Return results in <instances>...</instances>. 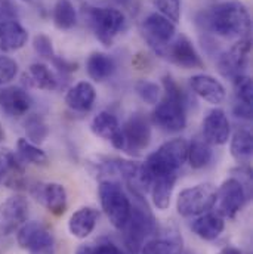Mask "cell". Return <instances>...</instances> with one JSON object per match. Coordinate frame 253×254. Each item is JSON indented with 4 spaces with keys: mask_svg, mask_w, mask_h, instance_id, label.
Here are the masks:
<instances>
[{
    "mask_svg": "<svg viewBox=\"0 0 253 254\" xmlns=\"http://www.w3.org/2000/svg\"><path fill=\"white\" fill-rule=\"evenodd\" d=\"M188 142L182 137H175L165 142L141 164L139 192L150 190V185L160 176L178 175V170L185 164Z\"/></svg>",
    "mask_w": 253,
    "mask_h": 254,
    "instance_id": "obj_2",
    "label": "cell"
},
{
    "mask_svg": "<svg viewBox=\"0 0 253 254\" xmlns=\"http://www.w3.org/2000/svg\"><path fill=\"white\" fill-rule=\"evenodd\" d=\"M16 18H18V10L13 6V3L10 0H0V22L16 19Z\"/></svg>",
    "mask_w": 253,
    "mask_h": 254,
    "instance_id": "obj_40",
    "label": "cell"
},
{
    "mask_svg": "<svg viewBox=\"0 0 253 254\" xmlns=\"http://www.w3.org/2000/svg\"><path fill=\"white\" fill-rule=\"evenodd\" d=\"M76 254H123L122 250L113 243H98V244H86L80 246Z\"/></svg>",
    "mask_w": 253,
    "mask_h": 254,
    "instance_id": "obj_38",
    "label": "cell"
},
{
    "mask_svg": "<svg viewBox=\"0 0 253 254\" xmlns=\"http://www.w3.org/2000/svg\"><path fill=\"white\" fill-rule=\"evenodd\" d=\"M28 216V201L22 195H12L0 202V237H7L21 225Z\"/></svg>",
    "mask_w": 253,
    "mask_h": 254,
    "instance_id": "obj_12",
    "label": "cell"
},
{
    "mask_svg": "<svg viewBox=\"0 0 253 254\" xmlns=\"http://www.w3.org/2000/svg\"><path fill=\"white\" fill-rule=\"evenodd\" d=\"M234 114L239 119L243 120H251L252 119V105H246V104H240L237 102L234 107Z\"/></svg>",
    "mask_w": 253,
    "mask_h": 254,
    "instance_id": "obj_42",
    "label": "cell"
},
{
    "mask_svg": "<svg viewBox=\"0 0 253 254\" xmlns=\"http://www.w3.org/2000/svg\"><path fill=\"white\" fill-rule=\"evenodd\" d=\"M252 49V42L249 37L240 39L230 49L222 52L216 60V68L221 75L227 78H236L242 75L249 63V55Z\"/></svg>",
    "mask_w": 253,
    "mask_h": 254,
    "instance_id": "obj_11",
    "label": "cell"
},
{
    "mask_svg": "<svg viewBox=\"0 0 253 254\" xmlns=\"http://www.w3.org/2000/svg\"><path fill=\"white\" fill-rule=\"evenodd\" d=\"M141 33L148 46L154 51V54L163 58L168 45L176 36V27L165 15L153 12L144 19Z\"/></svg>",
    "mask_w": 253,
    "mask_h": 254,
    "instance_id": "obj_8",
    "label": "cell"
},
{
    "mask_svg": "<svg viewBox=\"0 0 253 254\" xmlns=\"http://www.w3.org/2000/svg\"><path fill=\"white\" fill-rule=\"evenodd\" d=\"M18 246L31 254H54L55 241L51 231L40 222L31 220L19 226L16 234Z\"/></svg>",
    "mask_w": 253,
    "mask_h": 254,
    "instance_id": "obj_10",
    "label": "cell"
},
{
    "mask_svg": "<svg viewBox=\"0 0 253 254\" xmlns=\"http://www.w3.org/2000/svg\"><path fill=\"white\" fill-rule=\"evenodd\" d=\"M203 139L209 145H225L231 136L230 120L224 110L215 108L203 120Z\"/></svg>",
    "mask_w": 253,
    "mask_h": 254,
    "instance_id": "obj_15",
    "label": "cell"
},
{
    "mask_svg": "<svg viewBox=\"0 0 253 254\" xmlns=\"http://www.w3.org/2000/svg\"><path fill=\"white\" fill-rule=\"evenodd\" d=\"M33 49L34 52L42 57V58H46V60H52L55 57V52H54V45H52V40L49 36L43 34V33H39L34 36L33 39Z\"/></svg>",
    "mask_w": 253,
    "mask_h": 254,
    "instance_id": "obj_37",
    "label": "cell"
},
{
    "mask_svg": "<svg viewBox=\"0 0 253 254\" xmlns=\"http://www.w3.org/2000/svg\"><path fill=\"white\" fill-rule=\"evenodd\" d=\"M159 13L165 15L173 24L181 19V0H151Z\"/></svg>",
    "mask_w": 253,
    "mask_h": 254,
    "instance_id": "obj_36",
    "label": "cell"
},
{
    "mask_svg": "<svg viewBox=\"0 0 253 254\" xmlns=\"http://www.w3.org/2000/svg\"><path fill=\"white\" fill-rule=\"evenodd\" d=\"M18 74V64L15 60L0 55V86L12 81Z\"/></svg>",
    "mask_w": 253,
    "mask_h": 254,
    "instance_id": "obj_39",
    "label": "cell"
},
{
    "mask_svg": "<svg viewBox=\"0 0 253 254\" xmlns=\"http://www.w3.org/2000/svg\"><path fill=\"white\" fill-rule=\"evenodd\" d=\"M54 24L58 30H71L77 24V12L70 0H58L54 6Z\"/></svg>",
    "mask_w": 253,
    "mask_h": 254,
    "instance_id": "obj_30",
    "label": "cell"
},
{
    "mask_svg": "<svg viewBox=\"0 0 253 254\" xmlns=\"http://www.w3.org/2000/svg\"><path fill=\"white\" fill-rule=\"evenodd\" d=\"M98 195L105 216L108 217V220L116 229L122 231L123 226L126 225L132 210V201L125 190L122 188V184L119 181H111V179L101 181Z\"/></svg>",
    "mask_w": 253,
    "mask_h": 254,
    "instance_id": "obj_5",
    "label": "cell"
},
{
    "mask_svg": "<svg viewBox=\"0 0 253 254\" xmlns=\"http://www.w3.org/2000/svg\"><path fill=\"white\" fill-rule=\"evenodd\" d=\"M87 25L95 33L96 39L104 46H111L116 36L122 33L126 24V18L122 10L114 7H92L87 6L83 10Z\"/></svg>",
    "mask_w": 253,
    "mask_h": 254,
    "instance_id": "obj_6",
    "label": "cell"
},
{
    "mask_svg": "<svg viewBox=\"0 0 253 254\" xmlns=\"http://www.w3.org/2000/svg\"><path fill=\"white\" fill-rule=\"evenodd\" d=\"M136 196V202L132 204L130 216L126 225L123 226V240L130 252L138 253L147 238L157 232V222L150 211L147 202H144L142 193L133 192Z\"/></svg>",
    "mask_w": 253,
    "mask_h": 254,
    "instance_id": "obj_4",
    "label": "cell"
},
{
    "mask_svg": "<svg viewBox=\"0 0 253 254\" xmlns=\"http://www.w3.org/2000/svg\"><path fill=\"white\" fill-rule=\"evenodd\" d=\"M230 151L236 161H239L240 164H248L252 158L253 152L252 133L246 128L237 130L231 137Z\"/></svg>",
    "mask_w": 253,
    "mask_h": 254,
    "instance_id": "obj_28",
    "label": "cell"
},
{
    "mask_svg": "<svg viewBox=\"0 0 253 254\" xmlns=\"http://www.w3.org/2000/svg\"><path fill=\"white\" fill-rule=\"evenodd\" d=\"M190 86L192 92L204 99L209 104L219 105L227 98V90L224 84L212 75L207 74H195L190 78Z\"/></svg>",
    "mask_w": 253,
    "mask_h": 254,
    "instance_id": "obj_18",
    "label": "cell"
},
{
    "mask_svg": "<svg viewBox=\"0 0 253 254\" xmlns=\"http://www.w3.org/2000/svg\"><path fill=\"white\" fill-rule=\"evenodd\" d=\"M165 96L156 104L153 111V122L165 131L176 133L187 126L185 95L172 75L163 77Z\"/></svg>",
    "mask_w": 253,
    "mask_h": 254,
    "instance_id": "obj_3",
    "label": "cell"
},
{
    "mask_svg": "<svg viewBox=\"0 0 253 254\" xmlns=\"http://www.w3.org/2000/svg\"><path fill=\"white\" fill-rule=\"evenodd\" d=\"M28 40V31L18 22V19H9L0 22V49L3 52H13L25 46Z\"/></svg>",
    "mask_w": 253,
    "mask_h": 254,
    "instance_id": "obj_22",
    "label": "cell"
},
{
    "mask_svg": "<svg viewBox=\"0 0 253 254\" xmlns=\"http://www.w3.org/2000/svg\"><path fill=\"white\" fill-rule=\"evenodd\" d=\"M33 193L36 199L52 214L61 216L67 210L68 204V196L67 190L61 184L57 182H48V184H40L36 185L33 190Z\"/></svg>",
    "mask_w": 253,
    "mask_h": 254,
    "instance_id": "obj_16",
    "label": "cell"
},
{
    "mask_svg": "<svg viewBox=\"0 0 253 254\" xmlns=\"http://www.w3.org/2000/svg\"><path fill=\"white\" fill-rule=\"evenodd\" d=\"M200 24L225 39H245L252 28L251 13L240 0H227L215 4L204 13Z\"/></svg>",
    "mask_w": 253,
    "mask_h": 254,
    "instance_id": "obj_1",
    "label": "cell"
},
{
    "mask_svg": "<svg viewBox=\"0 0 253 254\" xmlns=\"http://www.w3.org/2000/svg\"><path fill=\"white\" fill-rule=\"evenodd\" d=\"M163 58L185 69H197L204 66V63L200 54L197 52V49L194 48L192 42L184 34L175 37L168 45Z\"/></svg>",
    "mask_w": 253,
    "mask_h": 254,
    "instance_id": "obj_13",
    "label": "cell"
},
{
    "mask_svg": "<svg viewBox=\"0 0 253 254\" xmlns=\"http://www.w3.org/2000/svg\"><path fill=\"white\" fill-rule=\"evenodd\" d=\"M219 254H245L242 250H239V249H236V247H225V249H222Z\"/></svg>",
    "mask_w": 253,
    "mask_h": 254,
    "instance_id": "obj_43",
    "label": "cell"
},
{
    "mask_svg": "<svg viewBox=\"0 0 253 254\" xmlns=\"http://www.w3.org/2000/svg\"><path fill=\"white\" fill-rule=\"evenodd\" d=\"M22 1H28V0H22Z\"/></svg>",
    "mask_w": 253,
    "mask_h": 254,
    "instance_id": "obj_46",
    "label": "cell"
},
{
    "mask_svg": "<svg viewBox=\"0 0 253 254\" xmlns=\"http://www.w3.org/2000/svg\"><path fill=\"white\" fill-rule=\"evenodd\" d=\"M24 83L30 87L42 89V90H55L58 87V78L55 74L45 65L36 63L31 64L24 74Z\"/></svg>",
    "mask_w": 253,
    "mask_h": 254,
    "instance_id": "obj_25",
    "label": "cell"
},
{
    "mask_svg": "<svg viewBox=\"0 0 253 254\" xmlns=\"http://www.w3.org/2000/svg\"><path fill=\"white\" fill-rule=\"evenodd\" d=\"M216 190L210 184H200L179 192L176 198V210L182 217H194L213 208Z\"/></svg>",
    "mask_w": 253,
    "mask_h": 254,
    "instance_id": "obj_9",
    "label": "cell"
},
{
    "mask_svg": "<svg viewBox=\"0 0 253 254\" xmlns=\"http://www.w3.org/2000/svg\"><path fill=\"white\" fill-rule=\"evenodd\" d=\"M249 188L251 187H248L239 178H230L224 181L216 190V199L213 205L215 213L224 219H234L248 201Z\"/></svg>",
    "mask_w": 253,
    "mask_h": 254,
    "instance_id": "obj_7",
    "label": "cell"
},
{
    "mask_svg": "<svg viewBox=\"0 0 253 254\" xmlns=\"http://www.w3.org/2000/svg\"><path fill=\"white\" fill-rule=\"evenodd\" d=\"M116 69V64L111 57L102 52H93L86 61L87 75L95 81H104L113 75Z\"/></svg>",
    "mask_w": 253,
    "mask_h": 254,
    "instance_id": "obj_27",
    "label": "cell"
},
{
    "mask_svg": "<svg viewBox=\"0 0 253 254\" xmlns=\"http://www.w3.org/2000/svg\"><path fill=\"white\" fill-rule=\"evenodd\" d=\"M4 137H6V133H4V128L1 126V123H0V143L4 140Z\"/></svg>",
    "mask_w": 253,
    "mask_h": 254,
    "instance_id": "obj_44",
    "label": "cell"
},
{
    "mask_svg": "<svg viewBox=\"0 0 253 254\" xmlns=\"http://www.w3.org/2000/svg\"><path fill=\"white\" fill-rule=\"evenodd\" d=\"M99 219V211L95 207H82L77 211H74L68 220V231L70 234L77 238V240H84L87 238Z\"/></svg>",
    "mask_w": 253,
    "mask_h": 254,
    "instance_id": "obj_20",
    "label": "cell"
},
{
    "mask_svg": "<svg viewBox=\"0 0 253 254\" xmlns=\"http://www.w3.org/2000/svg\"><path fill=\"white\" fill-rule=\"evenodd\" d=\"M16 148H18V154L24 161H28L31 164L36 166H45L48 163V155L43 149L39 148V145L30 142L25 137H21L16 142Z\"/></svg>",
    "mask_w": 253,
    "mask_h": 254,
    "instance_id": "obj_31",
    "label": "cell"
},
{
    "mask_svg": "<svg viewBox=\"0 0 253 254\" xmlns=\"http://www.w3.org/2000/svg\"><path fill=\"white\" fill-rule=\"evenodd\" d=\"M22 166L9 148H0V182L9 176H19Z\"/></svg>",
    "mask_w": 253,
    "mask_h": 254,
    "instance_id": "obj_33",
    "label": "cell"
},
{
    "mask_svg": "<svg viewBox=\"0 0 253 254\" xmlns=\"http://www.w3.org/2000/svg\"><path fill=\"white\" fill-rule=\"evenodd\" d=\"M122 133L125 137V149L129 152L138 154L147 149L151 142L150 122L141 114L130 116L122 127Z\"/></svg>",
    "mask_w": 253,
    "mask_h": 254,
    "instance_id": "obj_14",
    "label": "cell"
},
{
    "mask_svg": "<svg viewBox=\"0 0 253 254\" xmlns=\"http://www.w3.org/2000/svg\"><path fill=\"white\" fill-rule=\"evenodd\" d=\"M90 130L95 136H99L108 142L116 149H125V137L122 133V127L119 125V120L114 114L108 111H102L98 116L93 117L90 123Z\"/></svg>",
    "mask_w": 253,
    "mask_h": 254,
    "instance_id": "obj_17",
    "label": "cell"
},
{
    "mask_svg": "<svg viewBox=\"0 0 253 254\" xmlns=\"http://www.w3.org/2000/svg\"><path fill=\"white\" fill-rule=\"evenodd\" d=\"M139 252L141 254H182L184 241L178 232H166L145 241Z\"/></svg>",
    "mask_w": 253,
    "mask_h": 254,
    "instance_id": "obj_23",
    "label": "cell"
},
{
    "mask_svg": "<svg viewBox=\"0 0 253 254\" xmlns=\"http://www.w3.org/2000/svg\"><path fill=\"white\" fill-rule=\"evenodd\" d=\"M135 90L138 93V96L150 105H156L160 101V86L157 83L148 81V80H139L135 84Z\"/></svg>",
    "mask_w": 253,
    "mask_h": 254,
    "instance_id": "obj_35",
    "label": "cell"
},
{
    "mask_svg": "<svg viewBox=\"0 0 253 254\" xmlns=\"http://www.w3.org/2000/svg\"><path fill=\"white\" fill-rule=\"evenodd\" d=\"M233 81H234V92H236L237 102L246 104V105H252V78L249 75H246V74H242V75H237L236 78H233Z\"/></svg>",
    "mask_w": 253,
    "mask_h": 254,
    "instance_id": "obj_34",
    "label": "cell"
},
{
    "mask_svg": "<svg viewBox=\"0 0 253 254\" xmlns=\"http://www.w3.org/2000/svg\"><path fill=\"white\" fill-rule=\"evenodd\" d=\"M212 157H213L212 148L204 139H194L191 143H188L187 160L190 161L192 169L200 170L206 167L212 161Z\"/></svg>",
    "mask_w": 253,
    "mask_h": 254,
    "instance_id": "obj_29",
    "label": "cell"
},
{
    "mask_svg": "<svg viewBox=\"0 0 253 254\" xmlns=\"http://www.w3.org/2000/svg\"><path fill=\"white\" fill-rule=\"evenodd\" d=\"M31 104V96L21 87L10 86L0 90V108L9 117H21L27 114Z\"/></svg>",
    "mask_w": 253,
    "mask_h": 254,
    "instance_id": "obj_19",
    "label": "cell"
},
{
    "mask_svg": "<svg viewBox=\"0 0 253 254\" xmlns=\"http://www.w3.org/2000/svg\"><path fill=\"white\" fill-rule=\"evenodd\" d=\"M116 1H119V3H122V4H126L129 0H116Z\"/></svg>",
    "mask_w": 253,
    "mask_h": 254,
    "instance_id": "obj_45",
    "label": "cell"
},
{
    "mask_svg": "<svg viewBox=\"0 0 253 254\" xmlns=\"http://www.w3.org/2000/svg\"><path fill=\"white\" fill-rule=\"evenodd\" d=\"M96 101V90L89 81H79L65 95L68 108L77 113H89Z\"/></svg>",
    "mask_w": 253,
    "mask_h": 254,
    "instance_id": "obj_21",
    "label": "cell"
},
{
    "mask_svg": "<svg viewBox=\"0 0 253 254\" xmlns=\"http://www.w3.org/2000/svg\"><path fill=\"white\" fill-rule=\"evenodd\" d=\"M51 61L55 65V68H58V71H61V72H74V71H77V64L67 61V60H64L63 57H54Z\"/></svg>",
    "mask_w": 253,
    "mask_h": 254,
    "instance_id": "obj_41",
    "label": "cell"
},
{
    "mask_svg": "<svg viewBox=\"0 0 253 254\" xmlns=\"http://www.w3.org/2000/svg\"><path fill=\"white\" fill-rule=\"evenodd\" d=\"M176 179H178V175H169V176H160V178H157V179H154L151 182L150 192H151L153 204L159 210L169 208Z\"/></svg>",
    "mask_w": 253,
    "mask_h": 254,
    "instance_id": "obj_26",
    "label": "cell"
},
{
    "mask_svg": "<svg viewBox=\"0 0 253 254\" xmlns=\"http://www.w3.org/2000/svg\"><path fill=\"white\" fill-rule=\"evenodd\" d=\"M192 232L204 240V241H213L216 240L225 229V220L218 213H203L191 223Z\"/></svg>",
    "mask_w": 253,
    "mask_h": 254,
    "instance_id": "obj_24",
    "label": "cell"
},
{
    "mask_svg": "<svg viewBox=\"0 0 253 254\" xmlns=\"http://www.w3.org/2000/svg\"><path fill=\"white\" fill-rule=\"evenodd\" d=\"M24 130H25L27 139L36 145L45 142L46 137L49 136V127L43 120V117L37 114H31L30 117H27L24 123Z\"/></svg>",
    "mask_w": 253,
    "mask_h": 254,
    "instance_id": "obj_32",
    "label": "cell"
}]
</instances>
